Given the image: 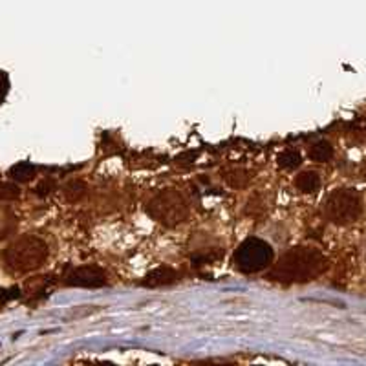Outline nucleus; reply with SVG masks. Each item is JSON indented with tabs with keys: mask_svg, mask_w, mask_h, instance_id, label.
I'll return each instance as SVG.
<instances>
[{
	"mask_svg": "<svg viewBox=\"0 0 366 366\" xmlns=\"http://www.w3.org/2000/svg\"><path fill=\"white\" fill-rule=\"evenodd\" d=\"M328 262L315 247H293L282 254L279 262L269 271L271 280L279 282H310L325 273Z\"/></svg>",
	"mask_w": 366,
	"mask_h": 366,
	"instance_id": "nucleus-1",
	"label": "nucleus"
},
{
	"mask_svg": "<svg viewBox=\"0 0 366 366\" xmlns=\"http://www.w3.org/2000/svg\"><path fill=\"white\" fill-rule=\"evenodd\" d=\"M4 258L15 271L37 269L48 258V246L37 237H24L6 249Z\"/></svg>",
	"mask_w": 366,
	"mask_h": 366,
	"instance_id": "nucleus-2",
	"label": "nucleus"
},
{
	"mask_svg": "<svg viewBox=\"0 0 366 366\" xmlns=\"http://www.w3.org/2000/svg\"><path fill=\"white\" fill-rule=\"evenodd\" d=\"M362 211L361 196L354 189H337L325 200V214L337 225L352 224Z\"/></svg>",
	"mask_w": 366,
	"mask_h": 366,
	"instance_id": "nucleus-3",
	"label": "nucleus"
},
{
	"mask_svg": "<svg viewBox=\"0 0 366 366\" xmlns=\"http://www.w3.org/2000/svg\"><path fill=\"white\" fill-rule=\"evenodd\" d=\"M149 214L165 225H178L187 220L189 205L179 192L162 191L149 202Z\"/></svg>",
	"mask_w": 366,
	"mask_h": 366,
	"instance_id": "nucleus-4",
	"label": "nucleus"
},
{
	"mask_svg": "<svg viewBox=\"0 0 366 366\" xmlns=\"http://www.w3.org/2000/svg\"><path fill=\"white\" fill-rule=\"evenodd\" d=\"M273 249L260 238H247L238 246L234 253V264L242 273H258L271 266Z\"/></svg>",
	"mask_w": 366,
	"mask_h": 366,
	"instance_id": "nucleus-5",
	"label": "nucleus"
},
{
	"mask_svg": "<svg viewBox=\"0 0 366 366\" xmlns=\"http://www.w3.org/2000/svg\"><path fill=\"white\" fill-rule=\"evenodd\" d=\"M66 284L79 287H99L107 284V274L97 266H83L68 274Z\"/></svg>",
	"mask_w": 366,
	"mask_h": 366,
	"instance_id": "nucleus-6",
	"label": "nucleus"
},
{
	"mask_svg": "<svg viewBox=\"0 0 366 366\" xmlns=\"http://www.w3.org/2000/svg\"><path fill=\"white\" fill-rule=\"evenodd\" d=\"M176 280H178V274L174 271L169 267H159V269L152 271L143 284L145 286H163V284H172Z\"/></svg>",
	"mask_w": 366,
	"mask_h": 366,
	"instance_id": "nucleus-7",
	"label": "nucleus"
},
{
	"mask_svg": "<svg viewBox=\"0 0 366 366\" xmlns=\"http://www.w3.org/2000/svg\"><path fill=\"white\" fill-rule=\"evenodd\" d=\"M297 189H300L302 192H315L320 187V178L315 172H302L299 178L295 179Z\"/></svg>",
	"mask_w": 366,
	"mask_h": 366,
	"instance_id": "nucleus-8",
	"label": "nucleus"
},
{
	"mask_svg": "<svg viewBox=\"0 0 366 366\" xmlns=\"http://www.w3.org/2000/svg\"><path fill=\"white\" fill-rule=\"evenodd\" d=\"M332 156H333V149L328 142H319L310 149V158H312L313 162L325 163L328 162Z\"/></svg>",
	"mask_w": 366,
	"mask_h": 366,
	"instance_id": "nucleus-9",
	"label": "nucleus"
},
{
	"mask_svg": "<svg viewBox=\"0 0 366 366\" xmlns=\"http://www.w3.org/2000/svg\"><path fill=\"white\" fill-rule=\"evenodd\" d=\"M34 174H35V167L28 162L19 163L17 167H13V171H11V176L15 179H19V182H26V179L34 178Z\"/></svg>",
	"mask_w": 366,
	"mask_h": 366,
	"instance_id": "nucleus-10",
	"label": "nucleus"
},
{
	"mask_svg": "<svg viewBox=\"0 0 366 366\" xmlns=\"http://www.w3.org/2000/svg\"><path fill=\"white\" fill-rule=\"evenodd\" d=\"M279 163L284 169H295V167L300 165V154L295 150H286L284 154H280Z\"/></svg>",
	"mask_w": 366,
	"mask_h": 366,
	"instance_id": "nucleus-11",
	"label": "nucleus"
},
{
	"mask_svg": "<svg viewBox=\"0 0 366 366\" xmlns=\"http://www.w3.org/2000/svg\"><path fill=\"white\" fill-rule=\"evenodd\" d=\"M17 196H19L17 185H13V183L0 185V198H2V200H15Z\"/></svg>",
	"mask_w": 366,
	"mask_h": 366,
	"instance_id": "nucleus-12",
	"label": "nucleus"
},
{
	"mask_svg": "<svg viewBox=\"0 0 366 366\" xmlns=\"http://www.w3.org/2000/svg\"><path fill=\"white\" fill-rule=\"evenodd\" d=\"M6 94H8V77L4 71H0V103L4 101Z\"/></svg>",
	"mask_w": 366,
	"mask_h": 366,
	"instance_id": "nucleus-13",
	"label": "nucleus"
}]
</instances>
